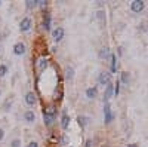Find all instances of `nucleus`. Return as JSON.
Returning <instances> with one entry per match:
<instances>
[{"mask_svg": "<svg viewBox=\"0 0 148 147\" xmlns=\"http://www.w3.org/2000/svg\"><path fill=\"white\" fill-rule=\"evenodd\" d=\"M104 120H105L107 125H110L113 120H114V113L111 111V106L108 104V102L104 106Z\"/></svg>", "mask_w": 148, "mask_h": 147, "instance_id": "1", "label": "nucleus"}, {"mask_svg": "<svg viewBox=\"0 0 148 147\" xmlns=\"http://www.w3.org/2000/svg\"><path fill=\"white\" fill-rule=\"evenodd\" d=\"M144 7H145V2H142V0H133V2L130 3V9H132L135 13L142 12Z\"/></svg>", "mask_w": 148, "mask_h": 147, "instance_id": "2", "label": "nucleus"}, {"mask_svg": "<svg viewBox=\"0 0 148 147\" xmlns=\"http://www.w3.org/2000/svg\"><path fill=\"white\" fill-rule=\"evenodd\" d=\"M98 83L99 85H110L111 83V74L108 71H102L99 73V77H98Z\"/></svg>", "mask_w": 148, "mask_h": 147, "instance_id": "3", "label": "nucleus"}, {"mask_svg": "<svg viewBox=\"0 0 148 147\" xmlns=\"http://www.w3.org/2000/svg\"><path fill=\"white\" fill-rule=\"evenodd\" d=\"M114 95V86H113V83L107 85V88H105V92H104V102H107L111 100V97Z\"/></svg>", "mask_w": 148, "mask_h": 147, "instance_id": "4", "label": "nucleus"}, {"mask_svg": "<svg viewBox=\"0 0 148 147\" xmlns=\"http://www.w3.org/2000/svg\"><path fill=\"white\" fill-rule=\"evenodd\" d=\"M52 37H54L55 42H61L64 37V28H61V27H56L54 31H52Z\"/></svg>", "mask_w": 148, "mask_h": 147, "instance_id": "5", "label": "nucleus"}, {"mask_svg": "<svg viewBox=\"0 0 148 147\" xmlns=\"http://www.w3.org/2000/svg\"><path fill=\"white\" fill-rule=\"evenodd\" d=\"M42 25H43V28H45V30L50 28V13L49 12L43 13V22H42Z\"/></svg>", "mask_w": 148, "mask_h": 147, "instance_id": "6", "label": "nucleus"}, {"mask_svg": "<svg viewBox=\"0 0 148 147\" xmlns=\"http://www.w3.org/2000/svg\"><path fill=\"white\" fill-rule=\"evenodd\" d=\"M43 115H45V116H50V117H55V115H56V107L52 106V104H49V106L45 109V111H43Z\"/></svg>", "mask_w": 148, "mask_h": 147, "instance_id": "7", "label": "nucleus"}, {"mask_svg": "<svg viewBox=\"0 0 148 147\" xmlns=\"http://www.w3.org/2000/svg\"><path fill=\"white\" fill-rule=\"evenodd\" d=\"M30 27H31V20L27 16V18H24V20L21 21L19 28H21V31H28V30H30Z\"/></svg>", "mask_w": 148, "mask_h": 147, "instance_id": "8", "label": "nucleus"}, {"mask_svg": "<svg viewBox=\"0 0 148 147\" xmlns=\"http://www.w3.org/2000/svg\"><path fill=\"white\" fill-rule=\"evenodd\" d=\"M96 95H98V89H96V86H93V88H88V89H86V97H88L89 100L96 98Z\"/></svg>", "mask_w": 148, "mask_h": 147, "instance_id": "9", "label": "nucleus"}, {"mask_svg": "<svg viewBox=\"0 0 148 147\" xmlns=\"http://www.w3.org/2000/svg\"><path fill=\"white\" fill-rule=\"evenodd\" d=\"M13 52L16 54V55H22V54H25V45L24 43H16V45L13 46Z\"/></svg>", "mask_w": 148, "mask_h": 147, "instance_id": "10", "label": "nucleus"}, {"mask_svg": "<svg viewBox=\"0 0 148 147\" xmlns=\"http://www.w3.org/2000/svg\"><path fill=\"white\" fill-rule=\"evenodd\" d=\"M36 94L34 92H28L27 95H25V102H27L28 106H33V104H36Z\"/></svg>", "mask_w": 148, "mask_h": 147, "instance_id": "11", "label": "nucleus"}, {"mask_svg": "<svg viewBox=\"0 0 148 147\" xmlns=\"http://www.w3.org/2000/svg\"><path fill=\"white\" fill-rule=\"evenodd\" d=\"M111 73H116L117 68H119V61H117V57L116 54H111Z\"/></svg>", "mask_w": 148, "mask_h": 147, "instance_id": "12", "label": "nucleus"}, {"mask_svg": "<svg viewBox=\"0 0 148 147\" xmlns=\"http://www.w3.org/2000/svg\"><path fill=\"white\" fill-rule=\"evenodd\" d=\"M110 57H111V54H110V49H108L107 46L101 48V51H99V58H102V59H108Z\"/></svg>", "mask_w": 148, "mask_h": 147, "instance_id": "13", "label": "nucleus"}, {"mask_svg": "<svg viewBox=\"0 0 148 147\" xmlns=\"http://www.w3.org/2000/svg\"><path fill=\"white\" fill-rule=\"evenodd\" d=\"M89 120H90V119H89L88 116H83V115H82V116H79V117H77V122H79V125H80L82 128H84V126H88V125H89Z\"/></svg>", "mask_w": 148, "mask_h": 147, "instance_id": "14", "label": "nucleus"}, {"mask_svg": "<svg viewBox=\"0 0 148 147\" xmlns=\"http://www.w3.org/2000/svg\"><path fill=\"white\" fill-rule=\"evenodd\" d=\"M68 125H70V116H68L67 113H64V115H62V119H61V128L67 129Z\"/></svg>", "mask_w": 148, "mask_h": 147, "instance_id": "15", "label": "nucleus"}, {"mask_svg": "<svg viewBox=\"0 0 148 147\" xmlns=\"http://www.w3.org/2000/svg\"><path fill=\"white\" fill-rule=\"evenodd\" d=\"M24 117H25V120H27V122H34V120H36V115L33 113L31 110H28V111H25V115H24Z\"/></svg>", "mask_w": 148, "mask_h": 147, "instance_id": "16", "label": "nucleus"}, {"mask_svg": "<svg viewBox=\"0 0 148 147\" xmlns=\"http://www.w3.org/2000/svg\"><path fill=\"white\" fill-rule=\"evenodd\" d=\"M120 82L125 83V85H129V82H130V74H129L127 71H123V73H121V76H120Z\"/></svg>", "mask_w": 148, "mask_h": 147, "instance_id": "17", "label": "nucleus"}, {"mask_svg": "<svg viewBox=\"0 0 148 147\" xmlns=\"http://www.w3.org/2000/svg\"><path fill=\"white\" fill-rule=\"evenodd\" d=\"M37 67H39V70H45V68L48 67V59L46 58H40L39 59V63H37Z\"/></svg>", "mask_w": 148, "mask_h": 147, "instance_id": "18", "label": "nucleus"}, {"mask_svg": "<svg viewBox=\"0 0 148 147\" xmlns=\"http://www.w3.org/2000/svg\"><path fill=\"white\" fill-rule=\"evenodd\" d=\"M139 31H142V33H147V31H148V21H147V20L141 21V24H139Z\"/></svg>", "mask_w": 148, "mask_h": 147, "instance_id": "19", "label": "nucleus"}, {"mask_svg": "<svg viewBox=\"0 0 148 147\" xmlns=\"http://www.w3.org/2000/svg\"><path fill=\"white\" fill-rule=\"evenodd\" d=\"M65 77H67L68 80H71L73 77H74V70H73L71 67H67V70H65Z\"/></svg>", "mask_w": 148, "mask_h": 147, "instance_id": "20", "label": "nucleus"}, {"mask_svg": "<svg viewBox=\"0 0 148 147\" xmlns=\"http://www.w3.org/2000/svg\"><path fill=\"white\" fill-rule=\"evenodd\" d=\"M96 18H98L101 22H105V12H104V11H98V12H96Z\"/></svg>", "mask_w": 148, "mask_h": 147, "instance_id": "21", "label": "nucleus"}, {"mask_svg": "<svg viewBox=\"0 0 148 147\" xmlns=\"http://www.w3.org/2000/svg\"><path fill=\"white\" fill-rule=\"evenodd\" d=\"M37 2H39V0H27V7H28V9L36 7V6H37Z\"/></svg>", "mask_w": 148, "mask_h": 147, "instance_id": "22", "label": "nucleus"}, {"mask_svg": "<svg viewBox=\"0 0 148 147\" xmlns=\"http://www.w3.org/2000/svg\"><path fill=\"white\" fill-rule=\"evenodd\" d=\"M43 119H45V123L49 126V125H52V122H54V117H50V116H45L43 115Z\"/></svg>", "mask_w": 148, "mask_h": 147, "instance_id": "23", "label": "nucleus"}, {"mask_svg": "<svg viewBox=\"0 0 148 147\" xmlns=\"http://www.w3.org/2000/svg\"><path fill=\"white\" fill-rule=\"evenodd\" d=\"M7 73V67L6 65H0V77H3Z\"/></svg>", "mask_w": 148, "mask_h": 147, "instance_id": "24", "label": "nucleus"}, {"mask_svg": "<svg viewBox=\"0 0 148 147\" xmlns=\"http://www.w3.org/2000/svg\"><path fill=\"white\" fill-rule=\"evenodd\" d=\"M11 146H12V147H19V146H21V141H19V140H13Z\"/></svg>", "mask_w": 148, "mask_h": 147, "instance_id": "25", "label": "nucleus"}, {"mask_svg": "<svg viewBox=\"0 0 148 147\" xmlns=\"http://www.w3.org/2000/svg\"><path fill=\"white\" fill-rule=\"evenodd\" d=\"M37 5H39V6H42V7H46V5H48V3L45 2V0H39Z\"/></svg>", "mask_w": 148, "mask_h": 147, "instance_id": "26", "label": "nucleus"}, {"mask_svg": "<svg viewBox=\"0 0 148 147\" xmlns=\"http://www.w3.org/2000/svg\"><path fill=\"white\" fill-rule=\"evenodd\" d=\"M28 147H39V144H37L36 141H31V143L28 144Z\"/></svg>", "mask_w": 148, "mask_h": 147, "instance_id": "27", "label": "nucleus"}, {"mask_svg": "<svg viewBox=\"0 0 148 147\" xmlns=\"http://www.w3.org/2000/svg\"><path fill=\"white\" fill-rule=\"evenodd\" d=\"M84 147H92V140H88L86 141V146Z\"/></svg>", "mask_w": 148, "mask_h": 147, "instance_id": "28", "label": "nucleus"}, {"mask_svg": "<svg viewBox=\"0 0 148 147\" xmlns=\"http://www.w3.org/2000/svg\"><path fill=\"white\" fill-rule=\"evenodd\" d=\"M127 147H139V144H136V143H130V144H127Z\"/></svg>", "mask_w": 148, "mask_h": 147, "instance_id": "29", "label": "nucleus"}, {"mask_svg": "<svg viewBox=\"0 0 148 147\" xmlns=\"http://www.w3.org/2000/svg\"><path fill=\"white\" fill-rule=\"evenodd\" d=\"M61 143H62V144H65V143H67V137H65V135L62 137V140H61Z\"/></svg>", "mask_w": 148, "mask_h": 147, "instance_id": "30", "label": "nucleus"}, {"mask_svg": "<svg viewBox=\"0 0 148 147\" xmlns=\"http://www.w3.org/2000/svg\"><path fill=\"white\" fill-rule=\"evenodd\" d=\"M3 135H5V132H3V129H0V140L3 138Z\"/></svg>", "mask_w": 148, "mask_h": 147, "instance_id": "31", "label": "nucleus"}, {"mask_svg": "<svg viewBox=\"0 0 148 147\" xmlns=\"http://www.w3.org/2000/svg\"><path fill=\"white\" fill-rule=\"evenodd\" d=\"M101 147H108V144H102Z\"/></svg>", "mask_w": 148, "mask_h": 147, "instance_id": "32", "label": "nucleus"}]
</instances>
